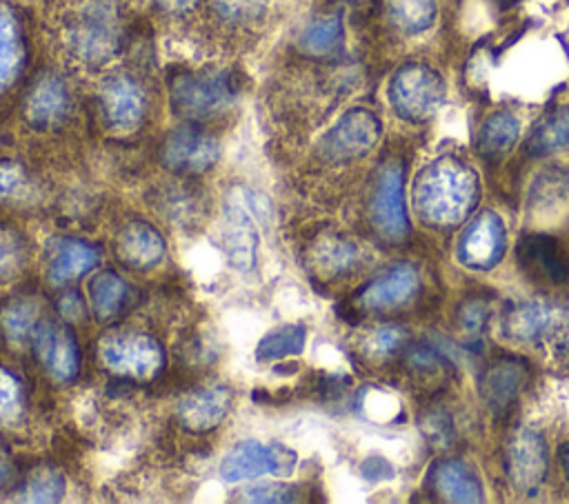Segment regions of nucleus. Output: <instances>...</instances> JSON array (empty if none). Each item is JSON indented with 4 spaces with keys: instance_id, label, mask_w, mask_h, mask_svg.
<instances>
[{
    "instance_id": "18",
    "label": "nucleus",
    "mask_w": 569,
    "mask_h": 504,
    "mask_svg": "<svg viewBox=\"0 0 569 504\" xmlns=\"http://www.w3.org/2000/svg\"><path fill=\"white\" fill-rule=\"evenodd\" d=\"M429 488L447 502H482V484L460 460H440L429 471Z\"/></svg>"
},
{
    "instance_id": "33",
    "label": "nucleus",
    "mask_w": 569,
    "mask_h": 504,
    "mask_svg": "<svg viewBox=\"0 0 569 504\" xmlns=\"http://www.w3.org/2000/svg\"><path fill=\"white\" fill-rule=\"evenodd\" d=\"M36 304L29 300H18L9 304V309L2 313V326L11 340H22L29 333H33L36 324Z\"/></svg>"
},
{
    "instance_id": "36",
    "label": "nucleus",
    "mask_w": 569,
    "mask_h": 504,
    "mask_svg": "<svg viewBox=\"0 0 569 504\" xmlns=\"http://www.w3.org/2000/svg\"><path fill=\"white\" fill-rule=\"evenodd\" d=\"M211 4L229 22H249L264 11L267 0H211Z\"/></svg>"
},
{
    "instance_id": "10",
    "label": "nucleus",
    "mask_w": 569,
    "mask_h": 504,
    "mask_svg": "<svg viewBox=\"0 0 569 504\" xmlns=\"http://www.w3.org/2000/svg\"><path fill=\"white\" fill-rule=\"evenodd\" d=\"M507 246L502 220L493 211L476 215L458 240V260L473 271L493 269Z\"/></svg>"
},
{
    "instance_id": "38",
    "label": "nucleus",
    "mask_w": 569,
    "mask_h": 504,
    "mask_svg": "<svg viewBox=\"0 0 569 504\" xmlns=\"http://www.w3.org/2000/svg\"><path fill=\"white\" fill-rule=\"evenodd\" d=\"M405 342V331L398 326H385L380 331H376L369 340V349L376 355H389L393 351H398Z\"/></svg>"
},
{
    "instance_id": "6",
    "label": "nucleus",
    "mask_w": 569,
    "mask_h": 504,
    "mask_svg": "<svg viewBox=\"0 0 569 504\" xmlns=\"http://www.w3.org/2000/svg\"><path fill=\"white\" fill-rule=\"evenodd\" d=\"M102 364L127 377H147L162 366L160 344L144 333H116L100 344Z\"/></svg>"
},
{
    "instance_id": "45",
    "label": "nucleus",
    "mask_w": 569,
    "mask_h": 504,
    "mask_svg": "<svg viewBox=\"0 0 569 504\" xmlns=\"http://www.w3.org/2000/svg\"><path fill=\"white\" fill-rule=\"evenodd\" d=\"M558 457H560V466H562V471H565V475H567V480H569V442L560 446Z\"/></svg>"
},
{
    "instance_id": "19",
    "label": "nucleus",
    "mask_w": 569,
    "mask_h": 504,
    "mask_svg": "<svg viewBox=\"0 0 569 504\" xmlns=\"http://www.w3.org/2000/svg\"><path fill=\"white\" fill-rule=\"evenodd\" d=\"M231 404V393L224 386H209L189 393L178 404V420L196 433L218 426Z\"/></svg>"
},
{
    "instance_id": "8",
    "label": "nucleus",
    "mask_w": 569,
    "mask_h": 504,
    "mask_svg": "<svg viewBox=\"0 0 569 504\" xmlns=\"http://www.w3.org/2000/svg\"><path fill=\"white\" fill-rule=\"evenodd\" d=\"M567 326V313L549 302H518L502 315V333L520 344H545Z\"/></svg>"
},
{
    "instance_id": "43",
    "label": "nucleus",
    "mask_w": 569,
    "mask_h": 504,
    "mask_svg": "<svg viewBox=\"0 0 569 504\" xmlns=\"http://www.w3.org/2000/svg\"><path fill=\"white\" fill-rule=\"evenodd\" d=\"M60 311H62L64 315H69V317H78L80 311H82V304H80L78 295H76V293L64 295V298L60 300Z\"/></svg>"
},
{
    "instance_id": "24",
    "label": "nucleus",
    "mask_w": 569,
    "mask_h": 504,
    "mask_svg": "<svg viewBox=\"0 0 569 504\" xmlns=\"http://www.w3.org/2000/svg\"><path fill=\"white\" fill-rule=\"evenodd\" d=\"M562 149H569V107H556L545 113L527 140V151L533 155H547Z\"/></svg>"
},
{
    "instance_id": "41",
    "label": "nucleus",
    "mask_w": 569,
    "mask_h": 504,
    "mask_svg": "<svg viewBox=\"0 0 569 504\" xmlns=\"http://www.w3.org/2000/svg\"><path fill=\"white\" fill-rule=\"evenodd\" d=\"M438 362H440L438 353L433 349H429V346H416L409 353V364L416 371H431V369H436Z\"/></svg>"
},
{
    "instance_id": "32",
    "label": "nucleus",
    "mask_w": 569,
    "mask_h": 504,
    "mask_svg": "<svg viewBox=\"0 0 569 504\" xmlns=\"http://www.w3.org/2000/svg\"><path fill=\"white\" fill-rule=\"evenodd\" d=\"M24 409V393L20 380L0 366V426L13 424Z\"/></svg>"
},
{
    "instance_id": "17",
    "label": "nucleus",
    "mask_w": 569,
    "mask_h": 504,
    "mask_svg": "<svg viewBox=\"0 0 569 504\" xmlns=\"http://www.w3.org/2000/svg\"><path fill=\"white\" fill-rule=\"evenodd\" d=\"M418 273L411 264H398L376 280H371L362 293H360V304L371 311H387L405 304L411 300L418 291Z\"/></svg>"
},
{
    "instance_id": "42",
    "label": "nucleus",
    "mask_w": 569,
    "mask_h": 504,
    "mask_svg": "<svg viewBox=\"0 0 569 504\" xmlns=\"http://www.w3.org/2000/svg\"><path fill=\"white\" fill-rule=\"evenodd\" d=\"M18 182H20V171L13 164L2 162L0 164V195L11 193L18 187Z\"/></svg>"
},
{
    "instance_id": "9",
    "label": "nucleus",
    "mask_w": 569,
    "mask_h": 504,
    "mask_svg": "<svg viewBox=\"0 0 569 504\" xmlns=\"http://www.w3.org/2000/svg\"><path fill=\"white\" fill-rule=\"evenodd\" d=\"M505 471L513 488L531 495L547 475V446L538 431L520 429L511 435L505 453Z\"/></svg>"
},
{
    "instance_id": "2",
    "label": "nucleus",
    "mask_w": 569,
    "mask_h": 504,
    "mask_svg": "<svg viewBox=\"0 0 569 504\" xmlns=\"http://www.w3.org/2000/svg\"><path fill=\"white\" fill-rule=\"evenodd\" d=\"M173 111L187 120H211L227 113L238 98V84L231 73L220 69L184 71L171 80Z\"/></svg>"
},
{
    "instance_id": "21",
    "label": "nucleus",
    "mask_w": 569,
    "mask_h": 504,
    "mask_svg": "<svg viewBox=\"0 0 569 504\" xmlns=\"http://www.w3.org/2000/svg\"><path fill=\"white\" fill-rule=\"evenodd\" d=\"M116 251L124 264L133 269H151L164 255V240L153 226L133 222L118 233Z\"/></svg>"
},
{
    "instance_id": "23",
    "label": "nucleus",
    "mask_w": 569,
    "mask_h": 504,
    "mask_svg": "<svg viewBox=\"0 0 569 504\" xmlns=\"http://www.w3.org/2000/svg\"><path fill=\"white\" fill-rule=\"evenodd\" d=\"M27 118L38 127H49L60 122L69 111V93L58 78H42L33 84L27 104Z\"/></svg>"
},
{
    "instance_id": "37",
    "label": "nucleus",
    "mask_w": 569,
    "mask_h": 504,
    "mask_svg": "<svg viewBox=\"0 0 569 504\" xmlns=\"http://www.w3.org/2000/svg\"><path fill=\"white\" fill-rule=\"evenodd\" d=\"M242 500L247 502H291L296 500V491L284 484H256L242 491Z\"/></svg>"
},
{
    "instance_id": "25",
    "label": "nucleus",
    "mask_w": 569,
    "mask_h": 504,
    "mask_svg": "<svg viewBox=\"0 0 569 504\" xmlns=\"http://www.w3.org/2000/svg\"><path fill=\"white\" fill-rule=\"evenodd\" d=\"M518 131L520 127L516 115H511L509 111H496L485 120L478 133V151L485 158H500L513 147Z\"/></svg>"
},
{
    "instance_id": "15",
    "label": "nucleus",
    "mask_w": 569,
    "mask_h": 504,
    "mask_svg": "<svg viewBox=\"0 0 569 504\" xmlns=\"http://www.w3.org/2000/svg\"><path fill=\"white\" fill-rule=\"evenodd\" d=\"M518 260L525 273L553 284L569 278V253L562 244L545 233H531L518 244Z\"/></svg>"
},
{
    "instance_id": "35",
    "label": "nucleus",
    "mask_w": 569,
    "mask_h": 504,
    "mask_svg": "<svg viewBox=\"0 0 569 504\" xmlns=\"http://www.w3.org/2000/svg\"><path fill=\"white\" fill-rule=\"evenodd\" d=\"M64 493V480L58 471H38L24 486V500L29 502H56Z\"/></svg>"
},
{
    "instance_id": "48",
    "label": "nucleus",
    "mask_w": 569,
    "mask_h": 504,
    "mask_svg": "<svg viewBox=\"0 0 569 504\" xmlns=\"http://www.w3.org/2000/svg\"><path fill=\"white\" fill-rule=\"evenodd\" d=\"M4 477H7V466L2 464V460H0V484L4 482Z\"/></svg>"
},
{
    "instance_id": "26",
    "label": "nucleus",
    "mask_w": 569,
    "mask_h": 504,
    "mask_svg": "<svg viewBox=\"0 0 569 504\" xmlns=\"http://www.w3.org/2000/svg\"><path fill=\"white\" fill-rule=\"evenodd\" d=\"M127 282L113 273V271H104L100 273L91 286H89V295H91V306L98 320H109L116 313H120V309L127 302Z\"/></svg>"
},
{
    "instance_id": "13",
    "label": "nucleus",
    "mask_w": 569,
    "mask_h": 504,
    "mask_svg": "<svg viewBox=\"0 0 569 504\" xmlns=\"http://www.w3.org/2000/svg\"><path fill=\"white\" fill-rule=\"evenodd\" d=\"M220 235L229 262L240 271H249L256 262L258 229L249 215V202L242 200V195H231L227 200Z\"/></svg>"
},
{
    "instance_id": "28",
    "label": "nucleus",
    "mask_w": 569,
    "mask_h": 504,
    "mask_svg": "<svg viewBox=\"0 0 569 504\" xmlns=\"http://www.w3.org/2000/svg\"><path fill=\"white\" fill-rule=\"evenodd\" d=\"M22 64V38L16 18L0 7V89L13 82Z\"/></svg>"
},
{
    "instance_id": "4",
    "label": "nucleus",
    "mask_w": 569,
    "mask_h": 504,
    "mask_svg": "<svg viewBox=\"0 0 569 504\" xmlns=\"http://www.w3.org/2000/svg\"><path fill=\"white\" fill-rule=\"evenodd\" d=\"M296 468V453L284 444H264L258 440H244L236 444L220 462V475L227 482L253 480L271 473L276 477H289Z\"/></svg>"
},
{
    "instance_id": "34",
    "label": "nucleus",
    "mask_w": 569,
    "mask_h": 504,
    "mask_svg": "<svg viewBox=\"0 0 569 504\" xmlns=\"http://www.w3.org/2000/svg\"><path fill=\"white\" fill-rule=\"evenodd\" d=\"M24 262V242L22 238L7 226H0V282L9 280L20 271Z\"/></svg>"
},
{
    "instance_id": "44",
    "label": "nucleus",
    "mask_w": 569,
    "mask_h": 504,
    "mask_svg": "<svg viewBox=\"0 0 569 504\" xmlns=\"http://www.w3.org/2000/svg\"><path fill=\"white\" fill-rule=\"evenodd\" d=\"M553 357H556L558 366H562V369L569 371V337H565V340H560V342L556 344Z\"/></svg>"
},
{
    "instance_id": "1",
    "label": "nucleus",
    "mask_w": 569,
    "mask_h": 504,
    "mask_svg": "<svg viewBox=\"0 0 569 504\" xmlns=\"http://www.w3.org/2000/svg\"><path fill=\"white\" fill-rule=\"evenodd\" d=\"M478 202V178L456 155H440L416 178L413 206L433 226L460 224Z\"/></svg>"
},
{
    "instance_id": "46",
    "label": "nucleus",
    "mask_w": 569,
    "mask_h": 504,
    "mask_svg": "<svg viewBox=\"0 0 569 504\" xmlns=\"http://www.w3.org/2000/svg\"><path fill=\"white\" fill-rule=\"evenodd\" d=\"M196 0H162V4L167 7V9H187V7H191Z\"/></svg>"
},
{
    "instance_id": "12",
    "label": "nucleus",
    "mask_w": 569,
    "mask_h": 504,
    "mask_svg": "<svg viewBox=\"0 0 569 504\" xmlns=\"http://www.w3.org/2000/svg\"><path fill=\"white\" fill-rule=\"evenodd\" d=\"M529 366L522 357L502 355L489 362L480 377V397L496 415H505L518 400L520 389L525 386Z\"/></svg>"
},
{
    "instance_id": "7",
    "label": "nucleus",
    "mask_w": 569,
    "mask_h": 504,
    "mask_svg": "<svg viewBox=\"0 0 569 504\" xmlns=\"http://www.w3.org/2000/svg\"><path fill=\"white\" fill-rule=\"evenodd\" d=\"M371 220L376 231L389 242H400L409 233L405 209V175L398 162L385 164L378 175L371 200Z\"/></svg>"
},
{
    "instance_id": "16",
    "label": "nucleus",
    "mask_w": 569,
    "mask_h": 504,
    "mask_svg": "<svg viewBox=\"0 0 569 504\" xmlns=\"http://www.w3.org/2000/svg\"><path fill=\"white\" fill-rule=\"evenodd\" d=\"M100 109L109 127L127 131L144 115V93L129 75H113L100 89Z\"/></svg>"
},
{
    "instance_id": "30",
    "label": "nucleus",
    "mask_w": 569,
    "mask_h": 504,
    "mask_svg": "<svg viewBox=\"0 0 569 504\" xmlns=\"http://www.w3.org/2000/svg\"><path fill=\"white\" fill-rule=\"evenodd\" d=\"M393 24L405 33H420L436 18V0H387Z\"/></svg>"
},
{
    "instance_id": "39",
    "label": "nucleus",
    "mask_w": 569,
    "mask_h": 504,
    "mask_svg": "<svg viewBox=\"0 0 569 504\" xmlns=\"http://www.w3.org/2000/svg\"><path fill=\"white\" fill-rule=\"evenodd\" d=\"M425 426V435L438 444V446H447L451 444V422L442 411H431L427 413V420L422 422Z\"/></svg>"
},
{
    "instance_id": "14",
    "label": "nucleus",
    "mask_w": 569,
    "mask_h": 504,
    "mask_svg": "<svg viewBox=\"0 0 569 504\" xmlns=\"http://www.w3.org/2000/svg\"><path fill=\"white\" fill-rule=\"evenodd\" d=\"M33 351L40 364L58 380H71L80 366V351L71 331L60 324L44 322L33 329Z\"/></svg>"
},
{
    "instance_id": "20",
    "label": "nucleus",
    "mask_w": 569,
    "mask_h": 504,
    "mask_svg": "<svg viewBox=\"0 0 569 504\" xmlns=\"http://www.w3.org/2000/svg\"><path fill=\"white\" fill-rule=\"evenodd\" d=\"M100 260V251L82 240L62 238L51 244L47 275L51 282L62 284L89 273Z\"/></svg>"
},
{
    "instance_id": "5",
    "label": "nucleus",
    "mask_w": 569,
    "mask_h": 504,
    "mask_svg": "<svg viewBox=\"0 0 569 504\" xmlns=\"http://www.w3.org/2000/svg\"><path fill=\"white\" fill-rule=\"evenodd\" d=\"M380 120L369 109L347 111L320 140V155L329 162H349L369 153L380 138Z\"/></svg>"
},
{
    "instance_id": "3",
    "label": "nucleus",
    "mask_w": 569,
    "mask_h": 504,
    "mask_svg": "<svg viewBox=\"0 0 569 504\" xmlns=\"http://www.w3.org/2000/svg\"><path fill=\"white\" fill-rule=\"evenodd\" d=\"M389 100L402 120L427 122L445 102V80L431 67L409 62L393 73Z\"/></svg>"
},
{
    "instance_id": "27",
    "label": "nucleus",
    "mask_w": 569,
    "mask_h": 504,
    "mask_svg": "<svg viewBox=\"0 0 569 504\" xmlns=\"http://www.w3.org/2000/svg\"><path fill=\"white\" fill-rule=\"evenodd\" d=\"M307 342V331L302 324H284L271 333H267L258 346H256V357L260 362H278L289 355L302 353Z\"/></svg>"
},
{
    "instance_id": "40",
    "label": "nucleus",
    "mask_w": 569,
    "mask_h": 504,
    "mask_svg": "<svg viewBox=\"0 0 569 504\" xmlns=\"http://www.w3.org/2000/svg\"><path fill=\"white\" fill-rule=\"evenodd\" d=\"M487 317H489V309L482 300H469L462 309H460V324L476 333V331H482L485 324H487Z\"/></svg>"
},
{
    "instance_id": "47",
    "label": "nucleus",
    "mask_w": 569,
    "mask_h": 504,
    "mask_svg": "<svg viewBox=\"0 0 569 504\" xmlns=\"http://www.w3.org/2000/svg\"><path fill=\"white\" fill-rule=\"evenodd\" d=\"M496 2V7H500V9H509V7H513L516 2H520V0H493Z\"/></svg>"
},
{
    "instance_id": "29",
    "label": "nucleus",
    "mask_w": 569,
    "mask_h": 504,
    "mask_svg": "<svg viewBox=\"0 0 569 504\" xmlns=\"http://www.w3.org/2000/svg\"><path fill=\"white\" fill-rule=\"evenodd\" d=\"M342 42V18L322 16L316 18L300 36V47L311 56H327Z\"/></svg>"
},
{
    "instance_id": "49",
    "label": "nucleus",
    "mask_w": 569,
    "mask_h": 504,
    "mask_svg": "<svg viewBox=\"0 0 569 504\" xmlns=\"http://www.w3.org/2000/svg\"><path fill=\"white\" fill-rule=\"evenodd\" d=\"M351 2H360V0H351Z\"/></svg>"
},
{
    "instance_id": "22",
    "label": "nucleus",
    "mask_w": 569,
    "mask_h": 504,
    "mask_svg": "<svg viewBox=\"0 0 569 504\" xmlns=\"http://www.w3.org/2000/svg\"><path fill=\"white\" fill-rule=\"evenodd\" d=\"M71 40L80 58L100 62L113 53L118 44V33L109 13L91 11L80 18L78 27L71 31Z\"/></svg>"
},
{
    "instance_id": "11",
    "label": "nucleus",
    "mask_w": 569,
    "mask_h": 504,
    "mask_svg": "<svg viewBox=\"0 0 569 504\" xmlns=\"http://www.w3.org/2000/svg\"><path fill=\"white\" fill-rule=\"evenodd\" d=\"M220 158V144L196 127L171 131L162 144V162L176 173H202Z\"/></svg>"
},
{
    "instance_id": "31",
    "label": "nucleus",
    "mask_w": 569,
    "mask_h": 504,
    "mask_svg": "<svg viewBox=\"0 0 569 504\" xmlns=\"http://www.w3.org/2000/svg\"><path fill=\"white\" fill-rule=\"evenodd\" d=\"M358 258V251L351 242L340 240V238H329L318 244L316 249V264L325 273H340L349 269Z\"/></svg>"
}]
</instances>
